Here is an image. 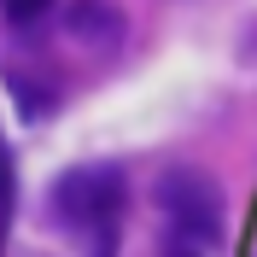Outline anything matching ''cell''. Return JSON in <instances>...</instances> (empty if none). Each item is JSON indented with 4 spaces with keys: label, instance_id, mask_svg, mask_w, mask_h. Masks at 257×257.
Segmentation results:
<instances>
[{
    "label": "cell",
    "instance_id": "6da1fadb",
    "mask_svg": "<svg viewBox=\"0 0 257 257\" xmlns=\"http://www.w3.org/2000/svg\"><path fill=\"white\" fill-rule=\"evenodd\" d=\"M47 216L59 234L82 245V257H117L128 216V176L123 164H76L47 193Z\"/></svg>",
    "mask_w": 257,
    "mask_h": 257
},
{
    "label": "cell",
    "instance_id": "7a4b0ae2",
    "mask_svg": "<svg viewBox=\"0 0 257 257\" xmlns=\"http://www.w3.org/2000/svg\"><path fill=\"white\" fill-rule=\"evenodd\" d=\"M158 210L170 216V234L193 240L199 251H205V245H222V234H228L222 187H216V176L199 170V164H176V170L158 176Z\"/></svg>",
    "mask_w": 257,
    "mask_h": 257
},
{
    "label": "cell",
    "instance_id": "3957f363",
    "mask_svg": "<svg viewBox=\"0 0 257 257\" xmlns=\"http://www.w3.org/2000/svg\"><path fill=\"white\" fill-rule=\"evenodd\" d=\"M64 35L82 41V47H117L128 35V24L111 0H70L64 6Z\"/></svg>",
    "mask_w": 257,
    "mask_h": 257
},
{
    "label": "cell",
    "instance_id": "277c9868",
    "mask_svg": "<svg viewBox=\"0 0 257 257\" xmlns=\"http://www.w3.org/2000/svg\"><path fill=\"white\" fill-rule=\"evenodd\" d=\"M12 205H18V176H12V146L0 141V251L12 234Z\"/></svg>",
    "mask_w": 257,
    "mask_h": 257
},
{
    "label": "cell",
    "instance_id": "5b68a950",
    "mask_svg": "<svg viewBox=\"0 0 257 257\" xmlns=\"http://www.w3.org/2000/svg\"><path fill=\"white\" fill-rule=\"evenodd\" d=\"M47 12H53V0H0V18L18 24V30H35Z\"/></svg>",
    "mask_w": 257,
    "mask_h": 257
},
{
    "label": "cell",
    "instance_id": "8992f818",
    "mask_svg": "<svg viewBox=\"0 0 257 257\" xmlns=\"http://www.w3.org/2000/svg\"><path fill=\"white\" fill-rule=\"evenodd\" d=\"M158 257H205L193 240H181V234H164V245H158Z\"/></svg>",
    "mask_w": 257,
    "mask_h": 257
}]
</instances>
